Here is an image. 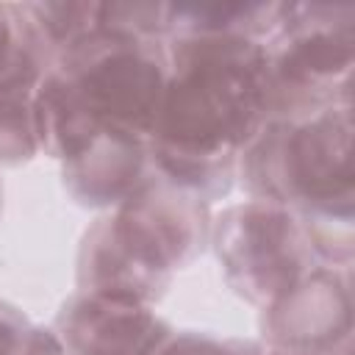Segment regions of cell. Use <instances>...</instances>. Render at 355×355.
Wrapping results in <instances>:
<instances>
[{
  "instance_id": "cell-1",
  "label": "cell",
  "mask_w": 355,
  "mask_h": 355,
  "mask_svg": "<svg viewBox=\"0 0 355 355\" xmlns=\"http://www.w3.org/2000/svg\"><path fill=\"white\" fill-rule=\"evenodd\" d=\"M169 83L150 136L153 169L216 202L239 183V158L269 122L266 47L247 39H166Z\"/></svg>"
},
{
  "instance_id": "cell-2",
  "label": "cell",
  "mask_w": 355,
  "mask_h": 355,
  "mask_svg": "<svg viewBox=\"0 0 355 355\" xmlns=\"http://www.w3.org/2000/svg\"><path fill=\"white\" fill-rule=\"evenodd\" d=\"M250 197L280 202L300 216H355L352 105L302 119H269L239 158Z\"/></svg>"
},
{
  "instance_id": "cell-3",
  "label": "cell",
  "mask_w": 355,
  "mask_h": 355,
  "mask_svg": "<svg viewBox=\"0 0 355 355\" xmlns=\"http://www.w3.org/2000/svg\"><path fill=\"white\" fill-rule=\"evenodd\" d=\"M266 47L269 119H302L352 105L355 6L286 3Z\"/></svg>"
},
{
  "instance_id": "cell-4",
  "label": "cell",
  "mask_w": 355,
  "mask_h": 355,
  "mask_svg": "<svg viewBox=\"0 0 355 355\" xmlns=\"http://www.w3.org/2000/svg\"><path fill=\"white\" fill-rule=\"evenodd\" d=\"M86 111L108 130L150 144L169 83V42L92 33L58 61Z\"/></svg>"
},
{
  "instance_id": "cell-5",
  "label": "cell",
  "mask_w": 355,
  "mask_h": 355,
  "mask_svg": "<svg viewBox=\"0 0 355 355\" xmlns=\"http://www.w3.org/2000/svg\"><path fill=\"white\" fill-rule=\"evenodd\" d=\"M211 247L227 286L258 308L319 266L302 216L258 197L233 202L211 219Z\"/></svg>"
},
{
  "instance_id": "cell-6",
  "label": "cell",
  "mask_w": 355,
  "mask_h": 355,
  "mask_svg": "<svg viewBox=\"0 0 355 355\" xmlns=\"http://www.w3.org/2000/svg\"><path fill=\"white\" fill-rule=\"evenodd\" d=\"M108 219L122 247L166 277L186 269L211 244V205L164 180L155 169L108 211Z\"/></svg>"
},
{
  "instance_id": "cell-7",
  "label": "cell",
  "mask_w": 355,
  "mask_h": 355,
  "mask_svg": "<svg viewBox=\"0 0 355 355\" xmlns=\"http://www.w3.org/2000/svg\"><path fill=\"white\" fill-rule=\"evenodd\" d=\"M263 344L333 355L352 336V280L349 269L313 266L275 302L261 308Z\"/></svg>"
},
{
  "instance_id": "cell-8",
  "label": "cell",
  "mask_w": 355,
  "mask_h": 355,
  "mask_svg": "<svg viewBox=\"0 0 355 355\" xmlns=\"http://www.w3.org/2000/svg\"><path fill=\"white\" fill-rule=\"evenodd\" d=\"M67 355H155L175 333L153 305L75 291L55 313Z\"/></svg>"
},
{
  "instance_id": "cell-9",
  "label": "cell",
  "mask_w": 355,
  "mask_h": 355,
  "mask_svg": "<svg viewBox=\"0 0 355 355\" xmlns=\"http://www.w3.org/2000/svg\"><path fill=\"white\" fill-rule=\"evenodd\" d=\"M153 175L150 147L133 136L103 128L72 158L61 161L69 197L86 208H116Z\"/></svg>"
},
{
  "instance_id": "cell-10",
  "label": "cell",
  "mask_w": 355,
  "mask_h": 355,
  "mask_svg": "<svg viewBox=\"0 0 355 355\" xmlns=\"http://www.w3.org/2000/svg\"><path fill=\"white\" fill-rule=\"evenodd\" d=\"M75 280H78V291L130 300L141 305L158 302L172 283V277L144 266L136 255H130L122 247V241L111 230L108 214H103L83 233Z\"/></svg>"
},
{
  "instance_id": "cell-11",
  "label": "cell",
  "mask_w": 355,
  "mask_h": 355,
  "mask_svg": "<svg viewBox=\"0 0 355 355\" xmlns=\"http://www.w3.org/2000/svg\"><path fill=\"white\" fill-rule=\"evenodd\" d=\"M286 3H166L169 39H247L266 44L280 22Z\"/></svg>"
},
{
  "instance_id": "cell-12",
  "label": "cell",
  "mask_w": 355,
  "mask_h": 355,
  "mask_svg": "<svg viewBox=\"0 0 355 355\" xmlns=\"http://www.w3.org/2000/svg\"><path fill=\"white\" fill-rule=\"evenodd\" d=\"M53 64L22 3H0V92L36 94Z\"/></svg>"
},
{
  "instance_id": "cell-13",
  "label": "cell",
  "mask_w": 355,
  "mask_h": 355,
  "mask_svg": "<svg viewBox=\"0 0 355 355\" xmlns=\"http://www.w3.org/2000/svg\"><path fill=\"white\" fill-rule=\"evenodd\" d=\"M97 6L86 0H44V3H22L31 25L39 39L58 61L69 47L97 33Z\"/></svg>"
},
{
  "instance_id": "cell-14",
  "label": "cell",
  "mask_w": 355,
  "mask_h": 355,
  "mask_svg": "<svg viewBox=\"0 0 355 355\" xmlns=\"http://www.w3.org/2000/svg\"><path fill=\"white\" fill-rule=\"evenodd\" d=\"M33 97L25 92H0V166H19L39 153Z\"/></svg>"
},
{
  "instance_id": "cell-15",
  "label": "cell",
  "mask_w": 355,
  "mask_h": 355,
  "mask_svg": "<svg viewBox=\"0 0 355 355\" xmlns=\"http://www.w3.org/2000/svg\"><path fill=\"white\" fill-rule=\"evenodd\" d=\"M97 31L133 39H169L166 3H100Z\"/></svg>"
},
{
  "instance_id": "cell-16",
  "label": "cell",
  "mask_w": 355,
  "mask_h": 355,
  "mask_svg": "<svg viewBox=\"0 0 355 355\" xmlns=\"http://www.w3.org/2000/svg\"><path fill=\"white\" fill-rule=\"evenodd\" d=\"M155 355H239V347L236 338L222 341L208 333L183 330V333H172Z\"/></svg>"
},
{
  "instance_id": "cell-17",
  "label": "cell",
  "mask_w": 355,
  "mask_h": 355,
  "mask_svg": "<svg viewBox=\"0 0 355 355\" xmlns=\"http://www.w3.org/2000/svg\"><path fill=\"white\" fill-rule=\"evenodd\" d=\"M6 355H67V349L53 327L28 324Z\"/></svg>"
},
{
  "instance_id": "cell-18",
  "label": "cell",
  "mask_w": 355,
  "mask_h": 355,
  "mask_svg": "<svg viewBox=\"0 0 355 355\" xmlns=\"http://www.w3.org/2000/svg\"><path fill=\"white\" fill-rule=\"evenodd\" d=\"M31 322L25 319V313L11 305V302H3L0 300V355H6L11 349V344L19 338V333L28 327Z\"/></svg>"
},
{
  "instance_id": "cell-19",
  "label": "cell",
  "mask_w": 355,
  "mask_h": 355,
  "mask_svg": "<svg viewBox=\"0 0 355 355\" xmlns=\"http://www.w3.org/2000/svg\"><path fill=\"white\" fill-rule=\"evenodd\" d=\"M239 355H311V352H300V349H286V347H272V344H258V341H236ZM336 355V352H333Z\"/></svg>"
},
{
  "instance_id": "cell-20",
  "label": "cell",
  "mask_w": 355,
  "mask_h": 355,
  "mask_svg": "<svg viewBox=\"0 0 355 355\" xmlns=\"http://www.w3.org/2000/svg\"><path fill=\"white\" fill-rule=\"evenodd\" d=\"M0 208H3V186H0Z\"/></svg>"
}]
</instances>
